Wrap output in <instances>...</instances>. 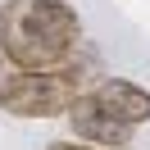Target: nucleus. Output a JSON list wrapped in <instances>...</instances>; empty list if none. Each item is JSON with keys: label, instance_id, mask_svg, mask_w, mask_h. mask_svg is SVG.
I'll return each mask as SVG.
<instances>
[{"label": "nucleus", "instance_id": "obj_5", "mask_svg": "<svg viewBox=\"0 0 150 150\" xmlns=\"http://www.w3.org/2000/svg\"><path fill=\"white\" fill-rule=\"evenodd\" d=\"M46 150H96V146H91V141H82V137H77V141H50Z\"/></svg>", "mask_w": 150, "mask_h": 150}, {"label": "nucleus", "instance_id": "obj_4", "mask_svg": "<svg viewBox=\"0 0 150 150\" xmlns=\"http://www.w3.org/2000/svg\"><path fill=\"white\" fill-rule=\"evenodd\" d=\"M64 118L73 123V132L82 141H91V146H127V137H132V127L127 123H118V118H109V114L100 109V105H91L86 96H77L73 105L64 109Z\"/></svg>", "mask_w": 150, "mask_h": 150}, {"label": "nucleus", "instance_id": "obj_2", "mask_svg": "<svg viewBox=\"0 0 150 150\" xmlns=\"http://www.w3.org/2000/svg\"><path fill=\"white\" fill-rule=\"evenodd\" d=\"M82 68L59 64V68H14L9 77L0 73V109L18 118H55L82 96Z\"/></svg>", "mask_w": 150, "mask_h": 150}, {"label": "nucleus", "instance_id": "obj_6", "mask_svg": "<svg viewBox=\"0 0 150 150\" xmlns=\"http://www.w3.org/2000/svg\"><path fill=\"white\" fill-rule=\"evenodd\" d=\"M114 150H127V146H114Z\"/></svg>", "mask_w": 150, "mask_h": 150}, {"label": "nucleus", "instance_id": "obj_1", "mask_svg": "<svg viewBox=\"0 0 150 150\" xmlns=\"http://www.w3.org/2000/svg\"><path fill=\"white\" fill-rule=\"evenodd\" d=\"M82 23L64 0H5L0 46L14 68H59L73 55Z\"/></svg>", "mask_w": 150, "mask_h": 150}, {"label": "nucleus", "instance_id": "obj_3", "mask_svg": "<svg viewBox=\"0 0 150 150\" xmlns=\"http://www.w3.org/2000/svg\"><path fill=\"white\" fill-rule=\"evenodd\" d=\"M86 100H91V105H100L109 118L127 123V127H141V123H150V91H146V86H137V82L105 77V82L96 86Z\"/></svg>", "mask_w": 150, "mask_h": 150}]
</instances>
